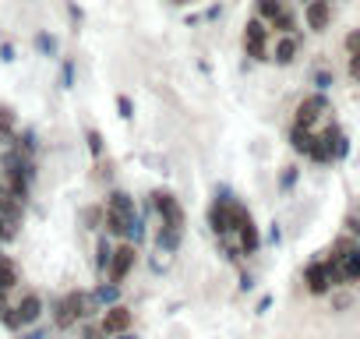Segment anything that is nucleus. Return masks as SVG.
<instances>
[{"instance_id":"obj_4","label":"nucleus","mask_w":360,"mask_h":339,"mask_svg":"<svg viewBox=\"0 0 360 339\" xmlns=\"http://www.w3.org/2000/svg\"><path fill=\"white\" fill-rule=\"evenodd\" d=\"M258 18L265 22V25H272L276 32H297V18L286 11V4L283 0H258Z\"/></svg>"},{"instance_id":"obj_27","label":"nucleus","mask_w":360,"mask_h":339,"mask_svg":"<svg viewBox=\"0 0 360 339\" xmlns=\"http://www.w3.org/2000/svg\"><path fill=\"white\" fill-rule=\"evenodd\" d=\"M314 85H318V92H325L332 85V71H314Z\"/></svg>"},{"instance_id":"obj_20","label":"nucleus","mask_w":360,"mask_h":339,"mask_svg":"<svg viewBox=\"0 0 360 339\" xmlns=\"http://www.w3.org/2000/svg\"><path fill=\"white\" fill-rule=\"evenodd\" d=\"M15 283H18V269H15V262L0 258V293H4V290H11Z\"/></svg>"},{"instance_id":"obj_34","label":"nucleus","mask_w":360,"mask_h":339,"mask_svg":"<svg viewBox=\"0 0 360 339\" xmlns=\"http://www.w3.org/2000/svg\"><path fill=\"white\" fill-rule=\"evenodd\" d=\"M110 339H134L131 332H120V335H110Z\"/></svg>"},{"instance_id":"obj_7","label":"nucleus","mask_w":360,"mask_h":339,"mask_svg":"<svg viewBox=\"0 0 360 339\" xmlns=\"http://www.w3.org/2000/svg\"><path fill=\"white\" fill-rule=\"evenodd\" d=\"M152 205H155V212H159V219L166 226H180V230H184V209H180V202L169 191H155L152 195Z\"/></svg>"},{"instance_id":"obj_23","label":"nucleus","mask_w":360,"mask_h":339,"mask_svg":"<svg viewBox=\"0 0 360 339\" xmlns=\"http://www.w3.org/2000/svg\"><path fill=\"white\" fill-rule=\"evenodd\" d=\"M0 321H4L8 328H22V318H18V311H15V307H4V314H0Z\"/></svg>"},{"instance_id":"obj_5","label":"nucleus","mask_w":360,"mask_h":339,"mask_svg":"<svg viewBox=\"0 0 360 339\" xmlns=\"http://www.w3.org/2000/svg\"><path fill=\"white\" fill-rule=\"evenodd\" d=\"M244 50L255 60H269V25L262 18H251L244 25Z\"/></svg>"},{"instance_id":"obj_32","label":"nucleus","mask_w":360,"mask_h":339,"mask_svg":"<svg viewBox=\"0 0 360 339\" xmlns=\"http://www.w3.org/2000/svg\"><path fill=\"white\" fill-rule=\"evenodd\" d=\"M85 339H103V328H99V325H89V328H85Z\"/></svg>"},{"instance_id":"obj_26","label":"nucleus","mask_w":360,"mask_h":339,"mask_svg":"<svg viewBox=\"0 0 360 339\" xmlns=\"http://www.w3.org/2000/svg\"><path fill=\"white\" fill-rule=\"evenodd\" d=\"M85 138H89L92 155H103V138H99V131H85Z\"/></svg>"},{"instance_id":"obj_18","label":"nucleus","mask_w":360,"mask_h":339,"mask_svg":"<svg viewBox=\"0 0 360 339\" xmlns=\"http://www.w3.org/2000/svg\"><path fill=\"white\" fill-rule=\"evenodd\" d=\"M4 212H8V216H22V202L11 195L8 184H0V216H4Z\"/></svg>"},{"instance_id":"obj_12","label":"nucleus","mask_w":360,"mask_h":339,"mask_svg":"<svg viewBox=\"0 0 360 339\" xmlns=\"http://www.w3.org/2000/svg\"><path fill=\"white\" fill-rule=\"evenodd\" d=\"M297 50H300V39H297L293 32H286V36H279V39H276V50H272V57H269V60H276V64H283V68H286V64H293V60H297Z\"/></svg>"},{"instance_id":"obj_35","label":"nucleus","mask_w":360,"mask_h":339,"mask_svg":"<svg viewBox=\"0 0 360 339\" xmlns=\"http://www.w3.org/2000/svg\"><path fill=\"white\" fill-rule=\"evenodd\" d=\"M25 339H43V332H29V335H25Z\"/></svg>"},{"instance_id":"obj_10","label":"nucleus","mask_w":360,"mask_h":339,"mask_svg":"<svg viewBox=\"0 0 360 339\" xmlns=\"http://www.w3.org/2000/svg\"><path fill=\"white\" fill-rule=\"evenodd\" d=\"M134 258H138V251H134V244H120V248H113V262H110V283H124L127 276H131V269H134Z\"/></svg>"},{"instance_id":"obj_24","label":"nucleus","mask_w":360,"mask_h":339,"mask_svg":"<svg viewBox=\"0 0 360 339\" xmlns=\"http://www.w3.org/2000/svg\"><path fill=\"white\" fill-rule=\"evenodd\" d=\"M36 46H39L43 53H50V57L57 53V43H53V36H36Z\"/></svg>"},{"instance_id":"obj_19","label":"nucleus","mask_w":360,"mask_h":339,"mask_svg":"<svg viewBox=\"0 0 360 339\" xmlns=\"http://www.w3.org/2000/svg\"><path fill=\"white\" fill-rule=\"evenodd\" d=\"M110 262H113V244L106 237H99V244H96V269L110 272Z\"/></svg>"},{"instance_id":"obj_29","label":"nucleus","mask_w":360,"mask_h":339,"mask_svg":"<svg viewBox=\"0 0 360 339\" xmlns=\"http://www.w3.org/2000/svg\"><path fill=\"white\" fill-rule=\"evenodd\" d=\"M349 78L360 82V53H349Z\"/></svg>"},{"instance_id":"obj_6","label":"nucleus","mask_w":360,"mask_h":339,"mask_svg":"<svg viewBox=\"0 0 360 339\" xmlns=\"http://www.w3.org/2000/svg\"><path fill=\"white\" fill-rule=\"evenodd\" d=\"M325 113H328V96H325V92H314V96H307V99L297 106V124L311 131Z\"/></svg>"},{"instance_id":"obj_8","label":"nucleus","mask_w":360,"mask_h":339,"mask_svg":"<svg viewBox=\"0 0 360 339\" xmlns=\"http://www.w3.org/2000/svg\"><path fill=\"white\" fill-rule=\"evenodd\" d=\"M131 321H134L131 307H124V304H113V307H106V311H103V318H99V328H103V335H120V332H127V328H131Z\"/></svg>"},{"instance_id":"obj_30","label":"nucleus","mask_w":360,"mask_h":339,"mask_svg":"<svg viewBox=\"0 0 360 339\" xmlns=\"http://www.w3.org/2000/svg\"><path fill=\"white\" fill-rule=\"evenodd\" d=\"M283 241V230H279V223H272V230H269V244H279Z\"/></svg>"},{"instance_id":"obj_1","label":"nucleus","mask_w":360,"mask_h":339,"mask_svg":"<svg viewBox=\"0 0 360 339\" xmlns=\"http://www.w3.org/2000/svg\"><path fill=\"white\" fill-rule=\"evenodd\" d=\"M106 234L113 237H124L131 244H138L145 237L141 230V219H138V209H134V198L127 191H110L106 195Z\"/></svg>"},{"instance_id":"obj_36","label":"nucleus","mask_w":360,"mask_h":339,"mask_svg":"<svg viewBox=\"0 0 360 339\" xmlns=\"http://www.w3.org/2000/svg\"><path fill=\"white\" fill-rule=\"evenodd\" d=\"M300 4H304V8H307V4H311V0H300Z\"/></svg>"},{"instance_id":"obj_31","label":"nucleus","mask_w":360,"mask_h":339,"mask_svg":"<svg viewBox=\"0 0 360 339\" xmlns=\"http://www.w3.org/2000/svg\"><path fill=\"white\" fill-rule=\"evenodd\" d=\"M0 60H15V46H11V43L0 46Z\"/></svg>"},{"instance_id":"obj_3","label":"nucleus","mask_w":360,"mask_h":339,"mask_svg":"<svg viewBox=\"0 0 360 339\" xmlns=\"http://www.w3.org/2000/svg\"><path fill=\"white\" fill-rule=\"evenodd\" d=\"M339 279H342V269H339V262H335V258L314 262V265H307V272H304V283H307V290H311V293H328Z\"/></svg>"},{"instance_id":"obj_9","label":"nucleus","mask_w":360,"mask_h":339,"mask_svg":"<svg viewBox=\"0 0 360 339\" xmlns=\"http://www.w3.org/2000/svg\"><path fill=\"white\" fill-rule=\"evenodd\" d=\"M237 237H240V255H255L262 248V234L251 219V212L240 205V216H237Z\"/></svg>"},{"instance_id":"obj_22","label":"nucleus","mask_w":360,"mask_h":339,"mask_svg":"<svg viewBox=\"0 0 360 339\" xmlns=\"http://www.w3.org/2000/svg\"><path fill=\"white\" fill-rule=\"evenodd\" d=\"M18 219L22 216H8V212L0 216V241H15L18 237Z\"/></svg>"},{"instance_id":"obj_28","label":"nucleus","mask_w":360,"mask_h":339,"mask_svg":"<svg viewBox=\"0 0 360 339\" xmlns=\"http://www.w3.org/2000/svg\"><path fill=\"white\" fill-rule=\"evenodd\" d=\"M346 50H349V53H360V29L346 36Z\"/></svg>"},{"instance_id":"obj_25","label":"nucleus","mask_w":360,"mask_h":339,"mask_svg":"<svg viewBox=\"0 0 360 339\" xmlns=\"http://www.w3.org/2000/svg\"><path fill=\"white\" fill-rule=\"evenodd\" d=\"M117 110H120V117H124V120H131V117H134V106H131V99H127V96H117Z\"/></svg>"},{"instance_id":"obj_15","label":"nucleus","mask_w":360,"mask_h":339,"mask_svg":"<svg viewBox=\"0 0 360 339\" xmlns=\"http://www.w3.org/2000/svg\"><path fill=\"white\" fill-rule=\"evenodd\" d=\"M290 145H293V152H300V155H311V148H314V134H311L307 127L293 124V127H290Z\"/></svg>"},{"instance_id":"obj_33","label":"nucleus","mask_w":360,"mask_h":339,"mask_svg":"<svg viewBox=\"0 0 360 339\" xmlns=\"http://www.w3.org/2000/svg\"><path fill=\"white\" fill-rule=\"evenodd\" d=\"M297 181V170H286V174H283V188H290Z\"/></svg>"},{"instance_id":"obj_11","label":"nucleus","mask_w":360,"mask_h":339,"mask_svg":"<svg viewBox=\"0 0 360 339\" xmlns=\"http://www.w3.org/2000/svg\"><path fill=\"white\" fill-rule=\"evenodd\" d=\"M304 18H307L311 32H325L328 22H332V0H311V4L304 8Z\"/></svg>"},{"instance_id":"obj_14","label":"nucleus","mask_w":360,"mask_h":339,"mask_svg":"<svg viewBox=\"0 0 360 339\" xmlns=\"http://www.w3.org/2000/svg\"><path fill=\"white\" fill-rule=\"evenodd\" d=\"M15 311H18L22 325H32V321H39V314H43V300H39L36 293H29V297H22V304H18Z\"/></svg>"},{"instance_id":"obj_21","label":"nucleus","mask_w":360,"mask_h":339,"mask_svg":"<svg viewBox=\"0 0 360 339\" xmlns=\"http://www.w3.org/2000/svg\"><path fill=\"white\" fill-rule=\"evenodd\" d=\"M0 141L15 145V113L11 110H0Z\"/></svg>"},{"instance_id":"obj_16","label":"nucleus","mask_w":360,"mask_h":339,"mask_svg":"<svg viewBox=\"0 0 360 339\" xmlns=\"http://www.w3.org/2000/svg\"><path fill=\"white\" fill-rule=\"evenodd\" d=\"M96 304L106 311V307H113V304H120V283H99L96 286Z\"/></svg>"},{"instance_id":"obj_2","label":"nucleus","mask_w":360,"mask_h":339,"mask_svg":"<svg viewBox=\"0 0 360 339\" xmlns=\"http://www.w3.org/2000/svg\"><path fill=\"white\" fill-rule=\"evenodd\" d=\"M92 311H103V307L96 304V297L75 290V293H68V297L57 300V307H53V321H57V328H71V325H78V318H89Z\"/></svg>"},{"instance_id":"obj_13","label":"nucleus","mask_w":360,"mask_h":339,"mask_svg":"<svg viewBox=\"0 0 360 339\" xmlns=\"http://www.w3.org/2000/svg\"><path fill=\"white\" fill-rule=\"evenodd\" d=\"M180 234H184V230H180V226H159V234H155V248L162 251V255H173L176 248H180Z\"/></svg>"},{"instance_id":"obj_17","label":"nucleus","mask_w":360,"mask_h":339,"mask_svg":"<svg viewBox=\"0 0 360 339\" xmlns=\"http://www.w3.org/2000/svg\"><path fill=\"white\" fill-rule=\"evenodd\" d=\"M339 269H342V279H346V283H356V279H360V244L339 262Z\"/></svg>"}]
</instances>
